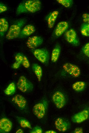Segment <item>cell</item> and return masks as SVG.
<instances>
[{
    "mask_svg": "<svg viewBox=\"0 0 89 133\" xmlns=\"http://www.w3.org/2000/svg\"><path fill=\"white\" fill-rule=\"evenodd\" d=\"M42 6L39 0H28L21 2L17 6L16 13L17 15L24 13H33L40 10Z\"/></svg>",
    "mask_w": 89,
    "mask_h": 133,
    "instance_id": "1",
    "label": "cell"
},
{
    "mask_svg": "<svg viewBox=\"0 0 89 133\" xmlns=\"http://www.w3.org/2000/svg\"><path fill=\"white\" fill-rule=\"evenodd\" d=\"M26 21V19L24 18L16 21L9 27L6 35V38L11 40L18 38L22 28Z\"/></svg>",
    "mask_w": 89,
    "mask_h": 133,
    "instance_id": "2",
    "label": "cell"
},
{
    "mask_svg": "<svg viewBox=\"0 0 89 133\" xmlns=\"http://www.w3.org/2000/svg\"><path fill=\"white\" fill-rule=\"evenodd\" d=\"M17 85L18 89L24 93L30 92L34 89V85L32 83L23 75L20 76Z\"/></svg>",
    "mask_w": 89,
    "mask_h": 133,
    "instance_id": "3",
    "label": "cell"
},
{
    "mask_svg": "<svg viewBox=\"0 0 89 133\" xmlns=\"http://www.w3.org/2000/svg\"><path fill=\"white\" fill-rule=\"evenodd\" d=\"M48 105L47 102L45 100L36 104L32 108L33 113L38 119L43 118L46 114Z\"/></svg>",
    "mask_w": 89,
    "mask_h": 133,
    "instance_id": "4",
    "label": "cell"
},
{
    "mask_svg": "<svg viewBox=\"0 0 89 133\" xmlns=\"http://www.w3.org/2000/svg\"><path fill=\"white\" fill-rule=\"evenodd\" d=\"M33 54L35 57L42 63L45 64L48 63L50 59L49 54L46 49H35L33 51Z\"/></svg>",
    "mask_w": 89,
    "mask_h": 133,
    "instance_id": "5",
    "label": "cell"
},
{
    "mask_svg": "<svg viewBox=\"0 0 89 133\" xmlns=\"http://www.w3.org/2000/svg\"><path fill=\"white\" fill-rule=\"evenodd\" d=\"M65 40L72 45L77 46L80 44L77 33L75 30L71 28L66 31L64 35Z\"/></svg>",
    "mask_w": 89,
    "mask_h": 133,
    "instance_id": "6",
    "label": "cell"
},
{
    "mask_svg": "<svg viewBox=\"0 0 89 133\" xmlns=\"http://www.w3.org/2000/svg\"><path fill=\"white\" fill-rule=\"evenodd\" d=\"M62 67L65 72L74 77H78L81 74L79 68L73 64L66 63L63 64Z\"/></svg>",
    "mask_w": 89,
    "mask_h": 133,
    "instance_id": "7",
    "label": "cell"
},
{
    "mask_svg": "<svg viewBox=\"0 0 89 133\" xmlns=\"http://www.w3.org/2000/svg\"><path fill=\"white\" fill-rule=\"evenodd\" d=\"M52 100L55 105L58 108L63 107L66 103V99L63 94L59 91L56 92L53 95Z\"/></svg>",
    "mask_w": 89,
    "mask_h": 133,
    "instance_id": "8",
    "label": "cell"
},
{
    "mask_svg": "<svg viewBox=\"0 0 89 133\" xmlns=\"http://www.w3.org/2000/svg\"><path fill=\"white\" fill-rule=\"evenodd\" d=\"M43 42V39L41 37L37 36H34L29 38L26 44L28 48L33 49L41 45Z\"/></svg>",
    "mask_w": 89,
    "mask_h": 133,
    "instance_id": "9",
    "label": "cell"
},
{
    "mask_svg": "<svg viewBox=\"0 0 89 133\" xmlns=\"http://www.w3.org/2000/svg\"><path fill=\"white\" fill-rule=\"evenodd\" d=\"M12 101L21 110H24L26 109L27 101L22 95L19 94L16 95L12 98Z\"/></svg>",
    "mask_w": 89,
    "mask_h": 133,
    "instance_id": "10",
    "label": "cell"
},
{
    "mask_svg": "<svg viewBox=\"0 0 89 133\" xmlns=\"http://www.w3.org/2000/svg\"><path fill=\"white\" fill-rule=\"evenodd\" d=\"M54 125L56 128L59 131L64 132L67 131L70 127V124L64 119L58 118L55 120Z\"/></svg>",
    "mask_w": 89,
    "mask_h": 133,
    "instance_id": "11",
    "label": "cell"
},
{
    "mask_svg": "<svg viewBox=\"0 0 89 133\" xmlns=\"http://www.w3.org/2000/svg\"><path fill=\"white\" fill-rule=\"evenodd\" d=\"M69 27V24L65 21L59 22L57 25L54 31L53 35L55 37H58L66 31Z\"/></svg>",
    "mask_w": 89,
    "mask_h": 133,
    "instance_id": "12",
    "label": "cell"
},
{
    "mask_svg": "<svg viewBox=\"0 0 89 133\" xmlns=\"http://www.w3.org/2000/svg\"><path fill=\"white\" fill-rule=\"evenodd\" d=\"M88 117V111L84 110L74 115L71 118V120L74 123H79L86 120Z\"/></svg>",
    "mask_w": 89,
    "mask_h": 133,
    "instance_id": "13",
    "label": "cell"
},
{
    "mask_svg": "<svg viewBox=\"0 0 89 133\" xmlns=\"http://www.w3.org/2000/svg\"><path fill=\"white\" fill-rule=\"evenodd\" d=\"M12 127V123L8 119L4 117L1 119L0 120V132H8L11 130Z\"/></svg>",
    "mask_w": 89,
    "mask_h": 133,
    "instance_id": "14",
    "label": "cell"
},
{
    "mask_svg": "<svg viewBox=\"0 0 89 133\" xmlns=\"http://www.w3.org/2000/svg\"><path fill=\"white\" fill-rule=\"evenodd\" d=\"M36 30V29L33 25H27L21 29L18 38H23L29 36L34 33Z\"/></svg>",
    "mask_w": 89,
    "mask_h": 133,
    "instance_id": "15",
    "label": "cell"
},
{
    "mask_svg": "<svg viewBox=\"0 0 89 133\" xmlns=\"http://www.w3.org/2000/svg\"><path fill=\"white\" fill-rule=\"evenodd\" d=\"M59 12L57 10H54L49 14L46 17L48 27L50 29L54 26L58 17Z\"/></svg>",
    "mask_w": 89,
    "mask_h": 133,
    "instance_id": "16",
    "label": "cell"
},
{
    "mask_svg": "<svg viewBox=\"0 0 89 133\" xmlns=\"http://www.w3.org/2000/svg\"><path fill=\"white\" fill-rule=\"evenodd\" d=\"M61 51V47L59 44H57L53 48L52 51L51 60L53 63L56 62L58 60L60 55Z\"/></svg>",
    "mask_w": 89,
    "mask_h": 133,
    "instance_id": "17",
    "label": "cell"
},
{
    "mask_svg": "<svg viewBox=\"0 0 89 133\" xmlns=\"http://www.w3.org/2000/svg\"><path fill=\"white\" fill-rule=\"evenodd\" d=\"M8 23L7 20L4 18L0 19V35L1 37L4 36L8 30Z\"/></svg>",
    "mask_w": 89,
    "mask_h": 133,
    "instance_id": "18",
    "label": "cell"
},
{
    "mask_svg": "<svg viewBox=\"0 0 89 133\" xmlns=\"http://www.w3.org/2000/svg\"><path fill=\"white\" fill-rule=\"evenodd\" d=\"M32 68L38 81L40 82L42 75V70L41 67L37 63H34L32 65Z\"/></svg>",
    "mask_w": 89,
    "mask_h": 133,
    "instance_id": "19",
    "label": "cell"
},
{
    "mask_svg": "<svg viewBox=\"0 0 89 133\" xmlns=\"http://www.w3.org/2000/svg\"><path fill=\"white\" fill-rule=\"evenodd\" d=\"M85 86V82L82 81H78L75 82L72 85L73 89L77 92L83 91Z\"/></svg>",
    "mask_w": 89,
    "mask_h": 133,
    "instance_id": "20",
    "label": "cell"
},
{
    "mask_svg": "<svg viewBox=\"0 0 89 133\" xmlns=\"http://www.w3.org/2000/svg\"><path fill=\"white\" fill-rule=\"evenodd\" d=\"M17 120L18 121L20 126L23 128H27L31 129V126L30 123L25 119L17 117Z\"/></svg>",
    "mask_w": 89,
    "mask_h": 133,
    "instance_id": "21",
    "label": "cell"
},
{
    "mask_svg": "<svg viewBox=\"0 0 89 133\" xmlns=\"http://www.w3.org/2000/svg\"><path fill=\"white\" fill-rule=\"evenodd\" d=\"M16 87L15 83L13 82L10 83L4 91L5 94L7 95L14 94L15 92Z\"/></svg>",
    "mask_w": 89,
    "mask_h": 133,
    "instance_id": "22",
    "label": "cell"
},
{
    "mask_svg": "<svg viewBox=\"0 0 89 133\" xmlns=\"http://www.w3.org/2000/svg\"><path fill=\"white\" fill-rule=\"evenodd\" d=\"M81 32L83 36L89 37V24L84 23L82 25Z\"/></svg>",
    "mask_w": 89,
    "mask_h": 133,
    "instance_id": "23",
    "label": "cell"
},
{
    "mask_svg": "<svg viewBox=\"0 0 89 133\" xmlns=\"http://www.w3.org/2000/svg\"><path fill=\"white\" fill-rule=\"evenodd\" d=\"M56 1L59 4L66 8L70 7L73 3L72 0H57Z\"/></svg>",
    "mask_w": 89,
    "mask_h": 133,
    "instance_id": "24",
    "label": "cell"
},
{
    "mask_svg": "<svg viewBox=\"0 0 89 133\" xmlns=\"http://www.w3.org/2000/svg\"><path fill=\"white\" fill-rule=\"evenodd\" d=\"M24 55L23 53L20 52L17 53L15 56L16 61L21 64L23 60Z\"/></svg>",
    "mask_w": 89,
    "mask_h": 133,
    "instance_id": "25",
    "label": "cell"
},
{
    "mask_svg": "<svg viewBox=\"0 0 89 133\" xmlns=\"http://www.w3.org/2000/svg\"><path fill=\"white\" fill-rule=\"evenodd\" d=\"M82 51L85 56L89 57V42L86 43L83 46Z\"/></svg>",
    "mask_w": 89,
    "mask_h": 133,
    "instance_id": "26",
    "label": "cell"
},
{
    "mask_svg": "<svg viewBox=\"0 0 89 133\" xmlns=\"http://www.w3.org/2000/svg\"><path fill=\"white\" fill-rule=\"evenodd\" d=\"M21 64L24 67L26 68H28L30 66L29 61L27 57L25 55Z\"/></svg>",
    "mask_w": 89,
    "mask_h": 133,
    "instance_id": "27",
    "label": "cell"
},
{
    "mask_svg": "<svg viewBox=\"0 0 89 133\" xmlns=\"http://www.w3.org/2000/svg\"><path fill=\"white\" fill-rule=\"evenodd\" d=\"M43 132L42 128L38 126H36L34 127L30 131L31 133H42Z\"/></svg>",
    "mask_w": 89,
    "mask_h": 133,
    "instance_id": "28",
    "label": "cell"
},
{
    "mask_svg": "<svg viewBox=\"0 0 89 133\" xmlns=\"http://www.w3.org/2000/svg\"><path fill=\"white\" fill-rule=\"evenodd\" d=\"M83 21L84 23L89 24V14L84 13L82 15Z\"/></svg>",
    "mask_w": 89,
    "mask_h": 133,
    "instance_id": "29",
    "label": "cell"
},
{
    "mask_svg": "<svg viewBox=\"0 0 89 133\" xmlns=\"http://www.w3.org/2000/svg\"><path fill=\"white\" fill-rule=\"evenodd\" d=\"M7 7L2 3H0V13L5 12L7 10Z\"/></svg>",
    "mask_w": 89,
    "mask_h": 133,
    "instance_id": "30",
    "label": "cell"
},
{
    "mask_svg": "<svg viewBox=\"0 0 89 133\" xmlns=\"http://www.w3.org/2000/svg\"><path fill=\"white\" fill-rule=\"evenodd\" d=\"M20 64L15 61L12 65V68L14 69H17L20 66Z\"/></svg>",
    "mask_w": 89,
    "mask_h": 133,
    "instance_id": "31",
    "label": "cell"
},
{
    "mask_svg": "<svg viewBox=\"0 0 89 133\" xmlns=\"http://www.w3.org/2000/svg\"><path fill=\"white\" fill-rule=\"evenodd\" d=\"M74 132L75 133H83V129L81 127H77L74 130Z\"/></svg>",
    "mask_w": 89,
    "mask_h": 133,
    "instance_id": "32",
    "label": "cell"
},
{
    "mask_svg": "<svg viewBox=\"0 0 89 133\" xmlns=\"http://www.w3.org/2000/svg\"><path fill=\"white\" fill-rule=\"evenodd\" d=\"M23 130L21 128L18 129L16 131V133H24Z\"/></svg>",
    "mask_w": 89,
    "mask_h": 133,
    "instance_id": "33",
    "label": "cell"
},
{
    "mask_svg": "<svg viewBox=\"0 0 89 133\" xmlns=\"http://www.w3.org/2000/svg\"><path fill=\"white\" fill-rule=\"evenodd\" d=\"M46 133H56L55 131L53 130H49L46 131L45 132Z\"/></svg>",
    "mask_w": 89,
    "mask_h": 133,
    "instance_id": "34",
    "label": "cell"
},
{
    "mask_svg": "<svg viewBox=\"0 0 89 133\" xmlns=\"http://www.w3.org/2000/svg\"><path fill=\"white\" fill-rule=\"evenodd\" d=\"M88 116H89V111H88Z\"/></svg>",
    "mask_w": 89,
    "mask_h": 133,
    "instance_id": "35",
    "label": "cell"
}]
</instances>
